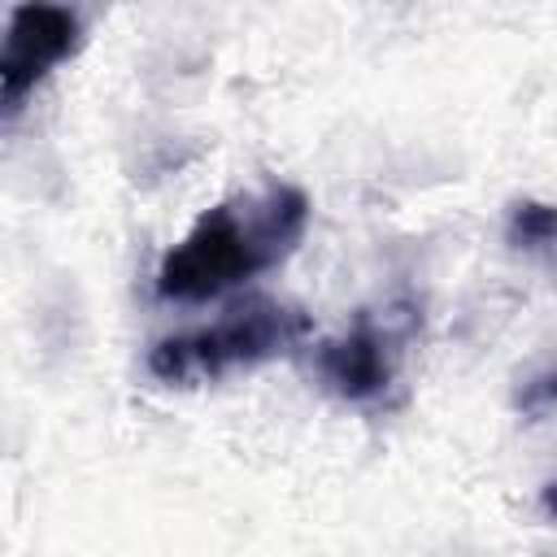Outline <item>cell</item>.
I'll list each match as a JSON object with an SVG mask.
<instances>
[{
	"label": "cell",
	"instance_id": "obj_4",
	"mask_svg": "<svg viewBox=\"0 0 557 557\" xmlns=\"http://www.w3.org/2000/svg\"><path fill=\"white\" fill-rule=\"evenodd\" d=\"M409 335V318H361L348 335L313 348V370L326 392L344 400H379L396 379V357Z\"/></svg>",
	"mask_w": 557,
	"mask_h": 557
},
{
	"label": "cell",
	"instance_id": "obj_1",
	"mask_svg": "<svg viewBox=\"0 0 557 557\" xmlns=\"http://www.w3.org/2000/svg\"><path fill=\"white\" fill-rule=\"evenodd\" d=\"M309 200L300 187L270 183L252 196H231L196 218V226L161 257L157 292L165 300H213L274 270L305 235Z\"/></svg>",
	"mask_w": 557,
	"mask_h": 557
},
{
	"label": "cell",
	"instance_id": "obj_3",
	"mask_svg": "<svg viewBox=\"0 0 557 557\" xmlns=\"http://www.w3.org/2000/svg\"><path fill=\"white\" fill-rule=\"evenodd\" d=\"M83 39L78 13L61 4H22L0 35V117H13L22 100L61 65Z\"/></svg>",
	"mask_w": 557,
	"mask_h": 557
},
{
	"label": "cell",
	"instance_id": "obj_5",
	"mask_svg": "<svg viewBox=\"0 0 557 557\" xmlns=\"http://www.w3.org/2000/svg\"><path fill=\"white\" fill-rule=\"evenodd\" d=\"M509 239L518 248H548L553 244V209L544 200H522L509 213Z\"/></svg>",
	"mask_w": 557,
	"mask_h": 557
},
{
	"label": "cell",
	"instance_id": "obj_2",
	"mask_svg": "<svg viewBox=\"0 0 557 557\" xmlns=\"http://www.w3.org/2000/svg\"><path fill=\"white\" fill-rule=\"evenodd\" d=\"M309 335V318L278 300H252L244 309H231L222 322L165 335L148 348V374L170 387H196L218 383L235 370H252L261 361L283 357Z\"/></svg>",
	"mask_w": 557,
	"mask_h": 557
}]
</instances>
